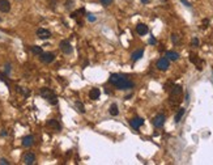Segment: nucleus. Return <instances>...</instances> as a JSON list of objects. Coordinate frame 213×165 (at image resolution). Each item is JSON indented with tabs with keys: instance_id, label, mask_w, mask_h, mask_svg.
I'll use <instances>...</instances> for the list:
<instances>
[{
	"instance_id": "1",
	"label": "nucleus",
	"mask_w": 213,
	"mask_h": 165,
	"mask_svg": "<svg viewBox=\"0 0 213 165\" xmlns=\"http://www.w3.org/2000/svg\"><path fill=\"white\" fill-rule=\"evenodd\" d=\"M109 81L113 84V85H115L118 89H123V91H124V89H132L133 88V83L120 74H111Z\"/></svg>"
},
{
	"instance_id": "2",
	"label": "nucleus",
	"mask_w": 213,
	"mask_h": 165,
	"mask_svg": "<svg viewBox=\"0 0 213 165\" xmlns=\"http://www.w3.org/2000/svg\"><path fill=\"white\" fill-rule=\"evenodd\" d=\"M39 93H41V96L43 97L44 100H47V101L51 103V105H56L58 103L56 94H55L50 88H42L41 91H39Z\"/></svg>"
},
{
	"instance_id": "3",
	"label": "nucleus",
	"mask_w": 213,
	"mask_h": 165,
	"mask_svg": "<svg viewBox=\"0 0 213 165\" xmlns=\"http://www.w3.org/2000/svg\"><path fill=\"white\" fill-rule=\"evenodd\" d=\"M60 50L64 52V54H72V51H73V47H72V45H71V42L69 41H67V40H63L60 42Z\"/></svg>"
},
{
	"instance_id": "4",
	"label": "nucleus",
	"mask_w": 213,
	"mask_h": 165,
	"mask_svg": "<svg viewBox=\"0 0 213 165\" xmlns=\"http://www.w3.org/2000/svg\"><path fill=\"white\" fill-rule=\"evenodd\" d=\"M157 68L159 69V71H166L167 68L170 67V63H169V59L167 58H161V59L157 60Z\"/></svg>"
},
{
	"instance_id": "5",
	"label": "nucleus",
	"mask_w": 213,
	"mask_h": 165,
	"mask_svg": "<svg viewBox=\"0 0 213 165\" xmlns=\"http://www.w3.org/2000/svg\"><path fill=\"white\" fill-rule=\"evenodd\" d=\"M152 123H153V126H154V127H157V128L162 127V126L165 125V115H164V114H157L154 118L152 119Z\"/></svg>"
},
{
	"instance_id": "6",
	"label": "nucleus",
	"mask_w": 213,
	"mask_h": 165,
	"mask_svg": "<svg viewBox=\"0 0 213 165\" xmlns=\"http://www.w3.org/2000/svg\"><path fill=\"white\" fill-rule=\"evenodd\" d=\"M54 59H55L54 52H42L41 54V60L43 63H51L54 62Z\"/></svg>"
},
{
	"instance_id": "7",
	"label": "nucleus",
	"mask_w": 213,
	"mask_h": 165,
	"mask_svg": "<svg viewBox=\"0 0 213 165\" xmlns=\"http://www.w3.org/2000/svg\"><path fill=\"white\" fill-rule=\"evenodd\" d=\"M35 163V155L32 152H28L24 155V164L26 165H33Z\"/></svg>"
},
{
	"instance_id": "8",
	"label": "nucleus",
	"mask_w": 213,
	"mask_h": 165,
	"mask_svg": "<svg viewBox=\"0 0 213 165\" xmlns=\"http://www.w3.org/2000/svg\"><path fill=\"white\" fill-rule=\"evenodd\" d=\"M37 35H38V38H41V40H47V38L51 37V33H50L47 29L39 28V29L37 30Z\"/></svg>"
},
{
	"instance_id": "9",
	"label": "nucleus",
	"mask_w": 213,
	"mask_h": 165,
	"mask_svg": "<svg viewBox=\"0 0 213 165\" xmlns=\"http://www.w3.org/2000/svg\"><path fill=\"white\" fill-rule=\"evenodd\" d=\"M130 125L132 126V127L135 128V130H137L139 127H141V126L144 125V119L140 118V117H136V118H132V119H131V121H130Z\"/></svg>"
},
{
	"instance_id": "10",
	"label": "nucleus",
	"mask_w": 213,
	"mask_h": 165,
	"mask_svg": "<svg viewBox=\"0 0 213 165\" xmlns=\"http://www.w3.org/2000/svg\"><path fill=\"white\" fill-rule=\"evenodd\" d=\"M148 26L145 24H137L136 25V32H137V34L139 35H145L148 33Z\"/></svg>"
},
{
	"instance_id": "11",
	"label": "nucleus",
	"mask_w": 213,
	"mask_h": 165,
	"mask_svg": "<svg viewBox=\"0 0 213 165\" xmlns=\"http://www.w3.org/2000/svg\"><path fill=\"white\" fill-rule=\"evenodd\" d=\"M0 11L3 13H7L11 11V4L8 0H0Z\"/></svg>"
},
{
	"instance_id": "12",
	"label": "nucleus",
	"mask_w": 213,
	"mask_h": 165,
	"mask_svg": "<svg viewBox=\"0 0 213 165\" xmlns=\"http://www.w3.org/2000/svg\"><path fill=\"white\" fill-rule=\"evenodd\" d=\"M33 142H34V138H33L32 135H28V136H25V138L22 139V145L26 147V148H29V147H32L33 145Z\"/></svg>"
},
{
	"instance_id": "13",
	"label": "nucleus",
	"mask_w": 213,
	"mask_h": 165,
	"mask_svg": "<svg viewBox=\"0 0 213 165\" xmlns=\"http://www.w3.org/2000/svg\"><path fill=\"white\" fill-rule=\"evenodd\" d=\"M144 55V50L142 49H140V50H136L135 52H132V55H131V58H132V60L133 62H136V60H139V59H141V57Z\"/></svg>"
},
{
	"instance_id": "14",
	"label": "nucleus",
	"mask_w": 213,
	"mask_h": 165,
	"mask_svg": "<svg viewBox=\"0 0 213 165\" xmlns=\"http://www.w3.org/2000/svg\"><path fill=\"white\" fill-rule=\"evenodd\" d=\"M101 96V91L98 88H93L90 89V93H89V97H90L92 100H98Z\"/></svg>"
},
{
	"instance_id": "15",
	"label": "nucleus",
	"mask_w": 213,
	"mask_h": 165,
	"mask_svg": "<svg viewBox=\"0 0 213 165\" xmlns=\"http://www.w3.org/2000/svg\"><path fill=\"white\" fill-rule=\"evenodd\" d=\"M47 125H49L50 127H52L54 130H56V131H60L61 130V126L59 125V122L56 121V119H50V121L47 122Z\"/></svg>"
},
{
	"instance_id": "16",
	"label": "nucleus",
	"mask_w": 213,
	"mask_h": 165,
	"mask_svg": "<svg viewBox=\"0 0 213 165\" xmlns=\"http://www.w3.org/2000/svg\"><path fill=\"white\" fill-rule=\"evenodd\" d=\"M166 58L169 60H178L179 59V54L175 51H166Z\"/></svg>"
},
{
	"instance_id": "17",
	"label": "nucleus",
	"mask_w": 213,
	"mask_h": 165,
	"mask_svg": "<svg viewBox=\"0 0 213 165\" xmlns=\"http://www.w3.org/2000/svg\"><path fill=\"white\" fill-rule=\"evenodd\" d=\"M182 93V86L181 85H173L171 89V97H176Z\"/></svg>"
},
{
	"instance_id": "18",
	"label": "nucleus",
	"mask_w": 213,
	"mask_h": 165,
	"mask_svg": "<svg viewBox=\"0 0 213 165\" xmlns=\"http://www.w3.org/2000/svg\"><path fill=\"white\" fill-rule=\"evenodd\" d=\"M184 111H186V109H184V108H181V109L178 110V113L175 114V118H174V119H175V123H179V122H181L182 117L184 115Z\"/></svg>"
},
{
	"instance_id": "19",
	"label": "nucleus",
	"mask_w": 213,
	"mask_h": 165,
	"mask_svg": "<svg viewBox=\"0 0 213 165\" xmlns=\"http://www.w3.org/2000/svg\"><path fill=\"white\" fill-rule=\"evenodd\" d=\"M109 113H110L111 115H114V117H116L118 114H119V110H118L116 103H113V105L110 106V109H109Z\"/></svg>"
},
{
	"instance_id": "20",
	"label": "nucleus",
	"mask_w": 213,
	"mask_h": 165,
	"mask_svg": "<svg viewBox=\"0 0 213 165\" xmlns=\"http://www.w3.org/2000/svg\"><path fill=\"white\" fill-rule=\"evenodd\" d=\"M190 59H191L192 63H195L196 66H197V69H201V60H199V58L196 57V55L192 54L191 57H190Z\"/></svg>"
},
{
	"instance_id": "21",
	"label": "nucleus",
	"mask_w": 213,
	"mask_h": 165,
	"mask_svg": "<svg viewBox=\"0 0 213 165\" xmlns=\"http://www.w3.org/2000/svg\"><path fill=\"white\" fill-rule=\"evenodd\" d=\"M75 106H76L77 111H80L81 114H84V113H85V109H84V103H83V102H80V101H76V102H75Z\"/></svg>"
},
{
	"instance_id": "22",
	"label": "nucleus",
	"mask_w": 213,
	"mask_h": 165,
	"mask_svg": "<svg viewBox=\"0 0 213 165\" xmlns=\"http://www.w3.org/2000/svg\"><path fill=\"white\" fill-rule=\"evenodd\" d=\"M32 52L33 54H35V55H41L42 52H43V50H42L41 46H33L32 47Z\"/></svg>"
},
{
	"instance_id": "23",
	"label": "nucleus",
	"mask_w": 213,
	"mask_h": 165,
	"mask_svg": "<svg viewBox=\"0 0 213 165\" xmlns=\"http://www.w3.org/2000/svg\"><path fill=\"white\" fill-rule=\"evenodd\" d=\"M191 45H192V47H197L199 46V40L197 38H192V41H191Z\"/></svg>"
},
{
	"instance_id": "24",
	"label": "nucleus",
	"mask_w": 213,
	"mask_h": 165,
	"mask_svg": "<svg viewBox=\"0 0 213 165\" xmlns=\"http://www.w3.org/2000/svg\"><path fill=\"white\" fill-rule=\"evenodd\" d=\"M171 41L174 42V43H178L179 42V35L178 34H171Z\"/></svg>"
},
{
	"instance_id": "25",
	"label": "nucleus",
	"mask_w": 213,
	"mask_h": 165,
	"mask_svg": "<svg viewBox=\"0 0 213 165\" xmlns=\"http://www.w3.org/2000/svg\"><path fill=\"white\" fill-rule=\"evenodd\" d=\"M99 1H101V4H103V5H110L113 0H99Z\"/></svg>"
},
{
	"instance_id": "26",
	"label": "nucleus",
	"mask_w": 213,
	"mask_h": 165,
	"mask_svg": "<svg viewBox=\"0 0 213 165\" xmlns=\"http://www.w3.org/2000/svg\"><path fill=\"white\" fill-rule=\"evenodd\" d=\"M55 4H56V0H50V7L52 9H55Z\"/></svg>"
},
{
	"instance_id": "27",
	"label": "nucleus",
	"mask_w": 213,
	"mask_h": 165,
	"mask_svg": "<svg viewBox=\"0 0 213 165\" xmlns=\"http://www.w3.org/2000/svg\"><path fill=\"white\" fill-rule=\"evenodd\" d=\"M181 1H182V4H183V5H186V7L191 8V4H190V3L187 1V0H181Z\"/></svg>"
},
{
	"instance_id": "28",
	"label": "nucleus",
	"mask_w": 213,
	"mask_h": 165,
	"mask_svg": "<svg viewBox=\"0 0 213 165\" xmlns=\"http://www.w3.org/2000/svg\"><path fill=\"white\" fill-rule=\"evenodd\" d=\"M0 164H1V165H8V164H9V161H7L5 159H0Z\"/></svg>"
},
{
	"instance_id": "29",
	"label": "nucleus",
	"mask_w": 213,
	"mask_h": 165,
	"mask_svg": "<svg viewBox=\"0 0 213 165\" xmlns=\"http://www.w3.org/2000/svg\"><path fill=\"white\" fill-rule=\"evenodd\" d=\"M156 43H157L156 38H154V37H152V38H150V40H149V45H156Z\"/></svg>"
},
{
	"instance_id": "30",
	"label": "nucleus",
	"mask_w": 213,
	"mask_h": 165,
	"mask_svg": "<svg viewBox=\"0 0 213 165\" xmlns=\"http://www.w3.org/2000/svg\"><path fill=\"white\" fill-rule=\"evenodd\" d=\"M88 20H89V21H96V17H94V16H90V15H89V16H88Z\"/></svg>"
},
{
	"instance_id": "31",
	"label": "nucleus",
	"mask_w": 213,
	"mask_h": 165,
	"mask_svg": "<svg viewBox=\"0 0 213 165\" xmlns=\"http://www.w3.org/2000/svg\"><path fill=\"white\" fill-rule=\"evenodd\" d=\"M186 101H187V102H188V101H190V94H188V93H187V94H186Z\"/></svg>"
},
{
	"instance_id": "32",
	"label": "nucleus",
	"mask_w": 213,
	"mask_h": 165,
	"mask_svg": "<svg viewBox=\"0 0 213 165\" xmlns=\"http://www.w3.org/2000/svg\"><path fill=\"white\" fill-rule=\"evenodd\" d=\"M0 135H1V136H5V135H7V132H5V131H1V134H0Z\"/></svg>"
},
{
	"instance_id": "33",
	"label": "nucleus",
	"mask_w": 213,
	"mask_h": 165,
	"mask_svg": "<svg viewBox=\"0 0 213 165\" xmlns=\"http://www.w3.org/2000/svg\"><path fill=\"white\" fill-rule=\"evenodd\" d=\"M141 1H142V3H144V4H145V3H148V1H149V0H141Z\"/></svg>"
},
{
	"instance_id": "34",
	"label": "nucleus",
	"mask_w": 213,
	"mask_h": 165,
	"mask_svg": "<svg viewBox=\"0 0 213 165\" xmlns=\"http://www.w3.org/2000/svg\"><path fill=\"white\" fill-rule=\"evenodd\" d=\"M0 21H1V17H0Z\"/></svg>"
}]
</instances>
